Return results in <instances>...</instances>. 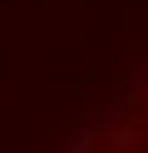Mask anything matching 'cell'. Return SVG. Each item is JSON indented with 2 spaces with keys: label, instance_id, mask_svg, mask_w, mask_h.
I'll return each mask as SVG.
<instances>
[{
  "label": "cell",
  "instance_id": "1",
  "mask_svg": "<svg viewBox=\"0 0 148 153\" xmlns=\"http://www.w3.org/2000/svg\"><path fill=\"white\" fill-rule=\"evenodd\" d=\"M64 153H148V79L89 119Z\"/></svg>",
  "mask_w": 148,
  "mask_h": 153
}]
</instances>
